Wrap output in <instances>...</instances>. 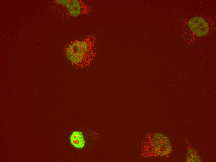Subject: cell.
I'll return each instance as SVG.
<instances>
[{
  "label": "cell",
  "mask_w": 216,
  "mask_h": 162,
  "mask_svg": "<svg viewBox=\"0 0 216 162\" xmlns=\"http://www.w3.org/2000/svg\"><path fill=\"white\" fill-rule=\"evenodd\" d=\"M93 41L91 36L82 40H74L68 44L66 54L72 64L81 67L90 64L93 57Z\"/></svg>",
  "instance_id": "obj_1"
},
{
  "label": "cell",
  "mask_w": 216,
  "mask_h": 162,
  "mask_svg": "<svg viewBox=\"0 0 216 162\" xmlns=\"http://www.w3.org/2000/svg\"><path fill=\"white\" fill-rule=\"evenodd\" d=\"M57 2L64 5L73 17L86 14L91 11L89 6L82 0H58Z\"/></svg>",
  "instance_id": "obj_2"
},
{
  "label": "cell",
  "mask_w": 216,
  "mask_h": 162,
  "mask_svg": "<svg viewBox=\"0 0 216 162\" xmlns=\"http://www.w3.org/2000/svg\"><path fill=\"white\" fill-rule=\"evenodd\" d=\"M188 25L192 33L197 37H202L206 36L209 31L208 23L200 17H191L189 20Z\"/></svg>",
  "instance_id": "obj_3"
},
{
  "label": "cell",
  "mask_w": 216,
  "mask_h": 162,
  "mask_svg": "<svg viewBox=\"0 0 216 162\" xmlns=\"http://www.w3.org/2000/svg\"><path fill=\"white\" fill-rule=\"evenodd\" d=\"M153 144L155 153L158 155L163 156L171 151V146L168 139L161 134H155L153 139Z\"/></svg>",
  "instance_id": "obj_4"
},
{
  "label": "cell",
  "mask_w": 216,
  "mask_h": 162,
  "mask_svg": "<svg viewBox=\"0 0 216 162\" xmlns=\"http://www.w3.org/2000/svg\"><path fill=\"white\" fill-rule=\"evenodd\" d=\"M70 139L72 145L76 148H82L85 146V141L81 132L74 131L70 136Z\"/></svg>",
  "instance_id": "obj_5"
}]
</instances>
